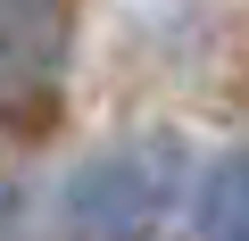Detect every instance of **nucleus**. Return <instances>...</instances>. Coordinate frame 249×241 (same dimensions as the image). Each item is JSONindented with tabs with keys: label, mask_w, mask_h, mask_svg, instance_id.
<instances>
[{
	"label": "nucleus",
	"mask_w": 249,
	"mask_h": 241,
	"mask_svg": "<svg viewBox=\"0 0 249 241\" xmlns=\"http://www.w3.org/2000/svg\"><path fill=\"white\" fill-rule=\"evenodd\" d=\"M183 175H191L183 133H124L58 183V224L67 241H158L183 200Z\"/></svg>",
	"instance_id": "obj_1"
},
{
	"label": "nucleus",
	"mask_w": 249,
	"mask_h": 241,
	"mask_svg": "<svg viewBox=\"0 0 249 241\" xmlns=\"http://www.w3.org/2000/svg\"><path fill=\"white\" fill-rule=\"evenodd\" d=\"M67 34H75V0H0V58H9L34 92L58 83Z\"/></svg>",
	"instance_id": "obj_2"
},
{
	"label": "nucleus",
	"mask_w": 249,
	"mask_h": 241,
	"mask_svg": "<svg viewBox=\"0 0 249 241\" xmlns=\"http://www.w3.org/2000/svg\"><path fill=\"white\" fill-rule=\"evenodd\" d=\"M191 241H249V142L224 150L199 183V216H191Z\"/></svg>",
	"instance_id": "obj_3"
},
{
	"label": "nucleus",
	"mask_w": 249,
	"mask_h": 241,
	"mask_svg": "<svg viewBox=\"0 0 249 241\" xmlns=\"http://www.w3.org/2000/svg\"><path fill=\"white\" fill-rule=\"evenodd\" d=\"M25 92H34V83H25V75H17L9 58H0V133H9V116L25 108Z\"/></svg>",
	"instance_id": "obj_4"
}]
</instances>
